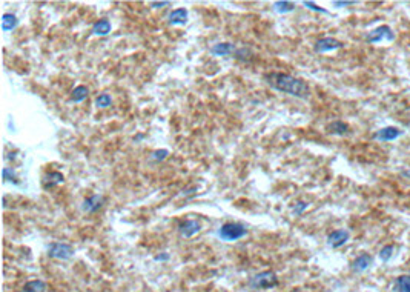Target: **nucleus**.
<instances>
[{
	"mask_svg": "<svg viewBox=\"0 0 410 292\" xmlns=\"http://www.w3.org/2000/svg\"><path fill=\"white\" fill-rule=\"evenodd\" d=\"M264 80L266 83L284 94L298 97V99H307L310 95V88L309 85L291 74H284V72H269V74H264Z\"/></svg>",
	"mask_w": 410,
	"mask_h": 292,
	"instance_id": "obj_1",
	"label": "nucleus"
},
{
	"mask_svg": "<svg viewBox=\"0 0 410 292\" xmlns=\"http://www.w3.org/2000/svg\"><path fill=\"white\" fill-rule=\"evenodd\" d=\"M246 234H248V229H246L245 225H241V223H234V222L225 223V225L219 229V232H217V235H219V237H220L222 240H225V241H237V240H240V238H243Z\"/></svg>",
	"mask_w": 410,
	"mask_h": 292,
	"instance_id": "obj_2",
	"label": "nucleus"
},
{
	"mask_svg": "<svg viewBox=\"0 0 410 292\" xmlns=\"http://www.w3.org/2000/svg\"><path fill=\"white\" fill-rule=\"evenodd\" d=\"M252 289H271L278 284V277L274 271H263L251 278Z\"/></svg>",
	"mask_w": 410,
	"mask_h": 292,
	"instance_id": "obj_3",
	"label": "nucleus"
},
{
	"mask_svg": "<svg viewBox=\"0 0 410 292\" xmlns=\"http://www.w3.org/2000/svg\"><path fill=\"white\" fill-rule=\"evenodd\" d=\"M48 255L51 258H57V260H69L72 255H74V248L68 243H60V241H54L48 246Z\"/></svg>",
	"mask_w": 410,
	"mask_h": 292,
	"instance_id": "obj_4",
	"label": "nucleus"
},
{
	"mask_svg": "<svg viewBox=\"0 0 410 292\" xmlns=\"http://www.w3.org/2000/svg\"><path fill=\"white\" fill-rule=\"evenodd\" d=\"M382 40H387V42L395 40V33L387 25H381V27L369 31L367 36H366V42L367 43H379Z\"/></svg>",
	"mask_w": 410,
	"mask_h": 292,
	"instance_id": "obj_5",
	"label": "nucleus"
},
{
	"mask_svg": "<svg viewBox=\"0 0 410 292\" xmlns=\"http://www.w3.org/2000/svg\"><path fill=\"white\" fill-rule=\"evenodd\" d=\"M340 48H343V43L340 40H336L333 37H323L315 43L313 50H315V53H318V54H323V53L340 50Z\"/></svg>",
	"mask_w": 410,
	"mask_h": 292,
	"instance_id": "obj_6",
	"label": "nucleus"
},
{
	"mask_svg": "<svg viewBox=\"0 0 410 292\" xmlns=\"http://www.w3.org/2000/svg\"><path fill=\"white\" fill-rule=\"evenodd\" d=\"M349 237L350 235H349V232L346 229H336V231H333V232H330L327 235V245L330 248H333V249L341 248V246H344L346 243H347Z\"/></svg>",
	"mask_w": 410,
	"mask_h": 292,
	"instance_id": "obj_7",
	"label": "nucleus"
},
{
	"mask_svg": "<svg viewBox=\"0 0 410 292\" xmlns=\"http://www.w3.org/2000/svg\"><path fill=\"white\" fill-rule=\"evenodd\" d=\"M399 135H402V131L399 128H396V126H385V128L378 129L373 134V138L379 140V141H392V140H396Z\"/></svg>",
	"mask_w": 410,
	"mask_h": 292,
	"instance_id": "obj_8",
	"label": "nucleus"
},
{
	"mask_svg": "<svg viewBox=\"0 0 410 292\" xmlns=\"http://www.w3.org/2000/svg\"><path fill=\"white\" fill-rule=\"evenodd\" d=\"M372 263H373L372 255H369V254H359V255L352 261V271L356 272V274H361V272L367 271L369 267L372 266Z\"/></svg>",
	"mask_w": 410,
	"mask_h": 292,
	"instance_id": "obj_9",
	"label": "nucleus"
},
{
	"mask_svg": "<svg viewBox=\"0 0 410 292\" xmlns=\"http://www.w3.org/2000/svg\"><path fill=\"white\" fill-rule=\"evenodd\" d=\"M102 206H103V197H102V196H97V194H95V196H91V197H88V199L83 202L82 209H83L85 212L92 214V212H97Z\"/></svg>",
	"mask_w": 410,
	"mask_h": 292,
	"instance_id": "obj_10",
	"label": "nucleus"
},
{
	"mask_svg": "<svg viewBox=\"0 0 410 292\" xmlns=\"http://www.w3.org/2000/svg\"><path fill=\"white\" fill-rule=\"evenodd\" d=\"M237 50L232 43H228V42H223V43H217L211 48V53L217 57H226V56H231L234 54Z\"/></svg>",
	"mask_w": 410,
	"mask_h": 292,
	"instance_id": "obj_11",
	"label": "nucleus"
},
{
	"mask_svg": "<svg viewBox=\"0 0 410 292\" xmlns=\"http://www.w3.org/2000/svg\"><path fill=\"white\" fill-rule=\"evenodd\" d=\"M200 223L197 222V220H186V222H183L181 225H180V234L184 237V238H189V237H192V235H195L198 231H200Z\"/></svg>",
	"mask_w": 410,
	"mask_h": 292,
	"instance_id": "obj_12",
	"label": "nucleus"
},
{
	"mask_svg": "<svg viewBox=\"0 0 410 292\" xmlns=\"http://www.w3.org/2000/svg\"><path fill=\"white\" fill-rule=\"evenodd\" d=\"M326 131L332 135H346L349 132V125L341 120H335L326 126Z\"/></svg>",
	"mask_w": 410,
	"mask_h": 292,
	"instance_id": "obj_13",
	"label": "nucleus"
},
{
	"mask_svg": "<svg viewBox=\"0 0 410 292\" xmlns=\"http://www.w3.org/2000/svg\"><path fill=\"white\" fill-rule=\"evenodd\" d=\"M187 20V10L177 8L169 14V25H184Z\"/></svg>",
	"mask_w": 410,
	"mask_h": 292,
	"instance_id": "obj_14",
	"label": "nucleus"
},
{
	"mask_svg": "<svg viewBox=\"0 0 410 292\" xmlns=\"http://www.w3.org/2000/svg\"><path fill=\"white\" fill-rule=\"evenodd\" d=\"M65 177L62 173H50V174H46L45 179H43V188L45 189H50V188H54L56 185H60L63 183Z\"/></svg>",
	"mask_w": 410,
	"mask_h": 292,
	"instance_id": "obj_15",
	"label": "nucleus"
},
{
	"mask_svg": "<svg viewBox=\"0 0 410 292\" xmlns=\"http://www.w3.org/2000/svg\"><path fill=\"white\" fill-rule=\"evenodd\" d=\"M109 33H111V22L109 20L102 19L97 23H94L92 34H95V36H108Z\"/></svg>",
	"mask_w": 410,
	"mask_h": 292,
	"instance_id": "obj_16",
	"label": "nucleus"
},
{
	"mask_svg": "<svg viewBox=\"0 0 410 292\" xmlns=\"http://www.w3.org/2000/svg\"><path fill=\"white\" fill-rule=\"evenodd\" d=\"M48 284L43 280H31L23 286V292H45Z\"/></svg>",
	"mask_w": 410,
	"mask_h": 292,
	"instance_id": "obj_17",
	"label": "nucleus"
},
{
	"mask_svg": "<svg viewBox=\"0 0 410 292\" xmlns=\"http://www.w3.org/2000/svg\"><path fill=\"white\" fill-rule=\"evenodd\" d=\"M17 23H19V20H17V17H16L14 14L7 13V14L2 16V30H4L5 33L13 31V30L17 27Z\"/></svg>",
	"mask_w": 410,
	"mask_h": 292,
	"instance_id": "obj_18",
	"label": "nucleus"
},
{
	"mask_svg": "<svg viewBox=\"0 0 410 292\" xmlns=\"http://www.w3.org/2000/svg\"><path fill=\"white\" fill-rule=\"evenodd\" d=\"M395 292H410V275L404 274L395 280Z\"/></svg>",
	"mask_w": 410,
	"mask_h": 292,
	"instance_id": "obj_19",
	"label": "nucleus"
},
{
	"mask_svg": "<svg viewBox=\"0 0 410 292\" xmlns=\"http://www.w3.org/2000/svg\"><path fill=\"white\" fill-rule=\"evenodd\" d=\"M88 94H89L88 88L83 86V85H80V86L74 88V91L71 92V100H72V102H76V103L83 102V100L86 99V97H88Z\"/></svg>",
	"mask_w": 410,
	"mask_h": 292,
	"instance_id": "obj_20",
	"label": "nucleus"
},
{
	"mask_svg": "<svg viewBox=\"0 0 410 292\" xmlns=\"http://www.w3.org/2000/svg\"><path fill=\"white\" fill-rule=\"evenodd\" d=\"M274 8H275L277 13H291V11L295 10V4L294 2H286V0H283V2H275Z\"/></svg>",
	"mask_w": 410,
	"mask_h": 292,
	"instance_id": "obj_21",
	"label": "nucleus"
},
{
	"mask_svg": "<svg viewBox=\"0 0 410 292\" xmlns=\"http://www.w3.org/2000/svg\"><path fill=\"white\" fill-rule=\"evenodd\" d=\"M111 102H112V99H111L109 94H100L97 99H95V106H97V108H108V106H111Z\"/></svg>",
	"mask_w": 410,
	"mask_h": 292,
	"instance_id": "obj_22",
	"label": "nucleus"
},
{
	"mask_svg": "<svg viewBox=\"0 0 410 292\" xmlns=\"http://www.w3.org/2000/svg\"><path fill=\"white\" fill-rule=\"evenodd\" d=\"M393 255V246L392 245H385L381 251H379V258L384 261V263H387Z\"/></svg>",
	"mask_w": 410,
	"mask_h": 292,
	"instance_id": "obj_23",
	"label": "nucleus"
},
{
	"mask_svg": "<svg viewBox=\"0 0 410 292\" xmlns=\"http://www.w3.org/2000/svg\"><path fill=\"white\" fill-rule=\"evenodd\" d=\"M235 56H237L238 60L246 62V60L251 59L252 53H251V50H248V48H241V50H237V51H235Z\"/></svg>",
	"mask_w": 410,
	"mask_h": 292,
	"instance_id": "obj_24",
	"label": "nucleus"
},
{
	"mask_svg": "<svg viewBox=\"0 0 410 292\" xmlns=\"http://www.w3.org/2000/svg\"><path fill=\"white\" fill-rule=\"evenodd\" d=\"M307 206H309V203L307 202H303V200H300V202H297L295 203V206L292 208V212L295 214V215H301L306 209H307Z\"/></svg>",
	"mask_w": 410,
	"mask_h": 292,
	"instance_id": "obj_25",
	"label": "nucleus"
},
{
	"mask_svg": "<svg viewBox=\"0 0 410 292\" xmlns=\"http://www.w3.org/2000/svg\"><path fill=\"white\" fill-rule=\"evenodd\" d=\"M2 174H4V180L17 183V177H16V174H14L13 169H10V168H4V173H2Z\"/></svg>",
	"mask_w": 410,
	"mask_h": 292,
	"instance_id": "obj_26",
	"label": "nucleus"
},
{
	"mask_svg": "<svg viewBox=\"0 0 410 292\" xmlns=\"http://www.w3.org/2000/svg\"><path fill=\"white\" fill-rule=\"evenodd\" d=\"M167 156H169V151H167V150H158V151H154V153H152V159H154L155 162H161V160H164Z\"/></svg>",
	"mask_w": 410,
	"mask_h": 292,
	"instance_id": "obj_27",
	"label": "nucleus"
},
{
	"mask_svg": "<svg viewBox=\"0 0 410 292\" xmlns=\"http://www.w3.org/2000/svg\"><path fill=\"white\" fill-rule=\"evenodd\" d=\"M303 5H304L306 8L312 10V11H317V13H323V14H327V11H326L324 8H321V7L315 5V4H313V2H303Z\"/></svg>",
	"mask_w": 410,
	"mask_h": 292,
	"instance_id": "obj_28",
	"label": "nucleus"
},
{
	"mask_svg": "<svg viewBox=\"0 0 410 292\" xmlns=\"http://www.w3.org/2000/svg\"><path fill=\"white\" fill-rule=\"evenodd\" d=\"M356 2L350 0V2H333V7L335 8H341V7H350V5H355Z\"/></svg>",
	"mask_w": 410,
	"mask_h": 292,
	"instance_id": "obj_29",
	"label": "nucleus"
},
{
	"mask_svg": "<svg viewBox=\"0 0 410 292\" xmlns=\"http://www.w3.org/2000/svg\"><path fill=\"white\" fill-rule=\"evenodd\" d=\"M166 5H169V2H151L152 8H161V7H166Z\"/></svg>",
	"mask_w": 410,
	"mask_h": 292,
	"instance_id": "obj_30",
	"label": "nucleus"
},
{
	"mask_svg": "<svg viewBox=\"0 0 410 292\" xmlns=\"http://www.w3.org/2000/svg\"><path fill=\"white\" fill-rule=\"evenodd\" d=\"M167 258H169V254H167V252H163L161 255H157V257H155L157 261H163V260H167Z\"/></svg>",
	"mask_w": 410,
	"mask_h": 292,
	"instance_id": "obj_31",
	"label": "nucleus"
},
{
	"mask_svg": "<svg viewBox=\"0 0 410 292\" xmlns=\"http://www.w3.org/2000/svg\"><path fill=\"white\" fill-rule=\"evenodd\" d=\"M404 176H407V177H410V171H408V173H404Z\"/></svg>",
	"mask_w": 410,
	"mask_h": 292,
	"instance_id": "obj_32",
	"label": "nucleus"
}]
</instances>
